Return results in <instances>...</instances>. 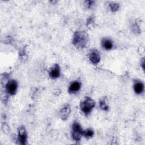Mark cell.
I'll return each mask as SVG.
<instances>
[{
    "label": "cell",
    "instance_id": "obj_1",
    "mask_svg": "<svg viewBox=\"0 0 145 145\" xmlns=\"http://www.w3.org/2000/svg\"><path fill=\"white\" fill-rule=\"evenodd\" d=\"M88 42V36L84 31H76L74 35L72 44L79 49H83L87 46Z\"/></svg>",
    "mask_w": 145,
    "mask_h": 145
},
{
    "label": "cell",
    "instance_id": "obj_2",
    "mask_svg": "<svg viewBox=\"0 0 145 145\" xmlns=\"http://www.w3.org/2000/svg\"><path fill=\"white\" fill-rule=\"evenodd\" d=\"M95 106V103L90 97H86L85 100L82 102L80 104V109L83 113H84L86 115L89 114L93 108Z\"/></svg>",
    "mask_w": 145,
    "mask_h": 145
},
{
    "label": "cell",
    "instance_id": "obj_3",
    "mask_svg": "<svg viewBox=\"0 0 145 145\" xmlns=\"http://www.w3.org/2000/svg\"><path fill=\"white\" fill-rule=\"evenodd\" d=\"M83 133V130L80 124L77 122H74L72 125L71 130V135L73 139L75 141H79Z\"/></svg>",
    "mask_w": 145,
    "mask_h": 145
},
{
    "label": "cell",
    "instance_id": "obj_4",
    "mask_svg": "<svg viewBox=\"0 0 145 145\" xmlns=\"http://www.w3.org/2000/svg\"><path fill=\"white\" fill-rule=\"evenodd\" d=\"M17 88L18 83L16 80L13 79L9 80L6 85V91L11 95H14L15 94Z\"/></svg>",
    "mask_w": 145,
    "mask_h": 145
},
{
    "label": "cell",
    "instance_id": "obj_5",
    "mask_svg": "<svg viewBox=\"0 0 145 145\" xmlns=\"http://www.w3.org/2000/svg\"><path fill=\"white\" fill-rule=\"evenodd\" d=\"M90 62L94 65L97 64L100 61V54L96 50H93L91 51L88 56Z\"/></svg>",
    "mask_w": 145,
    "mask_h": 145
},
{
    "label": "cell",
    "instance_id": "obj_6",
    "mask_svg": "<svg viewBox=\"0 0 145 145\" xmlns=\"http://www.w3.org/2000/svg\"><path fill=\"white\" fill-rule=\"evenodd\" d=\"M49 75L52 79H56L60 76V67L58 64L54 65L49 71Z\"/></svg>",
    "mask_w": 145,
    "mask_h": 145
},
{
    "label": "cell",
    "instance_id": "obj_7",
    "mask_svg": "<svg viewBox=\"0 0 145 145\" xmlns=\"http://www.w3.org/2000/svg\"><path fill=\"white\" fill-rule=\"evenodd\" d=\"M18 137L19 140L21 144H24L26 142L27 134L26 130L24 126H20L18 129Z\"/></svg>",
    "mask_w": 145,
    "mask_h": 145
},
{
    "label": "cell",
    "instance_id": "obj_8",
    "mask_svg": "<svg viewBox=\"0 0 145 145\" xmlns=\"http://www.w3.org/2000/svg\"><path fill=\"white\" fill-rule=\"evenodd\" d=\"M133 88L135 93L141 94L144 91V84L140 80H135L133 84Z\"/></svg>",
    "mask_w": 145,
    "mask_h": 145
},
{
    "label": "cell",
    "instance_id": "obj_9",
    "mask_svg": "<svg viewBox=\"0 0 145 145\" xmlns=\"http://www.w3.org/2000/svg\"><path fill=\"white\" fill-rule=\"evenodd\" d=\"M70 108L69 105L64 106L59 112V116L62 120H66L69 117L70 113Z\"/></svg>",
    "mask_w": 145,
    "mask_h": 145
},
{
    "label": "cell",
    "instance_id": "obj_10",
    "mask_svg": "<svg viewBox=\"0 0 145 145\" xmlns=\"http://www.w3.org/2000/svg\"><path fill=\"white\" fill-rule=\"evenodd\" d=\"M81 88V83L79 81H74L72 82L69 87L68 91L70 93H75L78 92Z\"/></svg>",
    "mask_w": 145,
    "mask_h": 145
},
{
    "label": "cell",
    "instance_id": "obj_11",
    "mask_svg": "<svg viewBox=\"0 0 145 145\" xmlns=\"http://www.w3.org/2000/svg\"><path fill=\"white\" fill-rule=\"evenodd\" d=\"M101 45L104 49L108 50L112 49L113 46V44L112 41L107 38H104L102 40Z\"/></svg>",
    "mask_w": 145,
    "mask_h": 145
},
{
    "label": "cell",
    "instance_id": "obj_12",
    "mask_svg": "<svg viewBox=\"0 0 145 145\" xmlns=\"http://www.w3.org/2000/svg\"><path fill=\"white\" fill-rule=\"evenodd\" d=\"M99 106L100 107V108L102 110H108L109 109V106L106 103V99L105 98L103 97L102 99H101L99 101Z\"/></svg>",
    "mask_w": 145,
    "mask_h": 145
},
{
    "label": "cell",
    "instance_id": "obj_13",
    "mask_svg": "<svg viewBox=\"0 0 145 145\" xmlns=\"http://www.w3.org/2000/svg\"><path fill=\"white\" fill-rule=\"evenodd\" d=\"M94 134V132L91 129H88L85 131H83V135L86 138H91Z\"/></svg>",
    "mask_w": 145,
    "mask_h": 145
},
{
    "label": "cell",
    "instance_id": "obj_14",
    "mask_svg": "<svg viewBox=\"0 0 145 145\" xmlns=\"http://www.w3.org/2000/svg\"><path fill=\"white\" fill-rule=\"evenodd\" d=\"M109 6L110 10L112 11H113V12L117 11L119 9V7H120L119 4L116 3H114V2L110 3L109 5Z\"/></svg>",
    "mask_w": 145,
    "mask_h": 145
},
{
    "label": "cell",
    "instance_id": "obj_15",
    "mask_svg": "<svg viewBox=\"0 0 145 145\" xmlns=\"http://www.w3.org/2000/svg\"><path fill=\"white\" fill-rule=\"evenodd\" d=\"M86 5L87 6V7L88 8H90L91 7V6L93 5V3H94V1H86Z\"/></svg>",
    "mask_w": 145,
    "mask_h": 145
}]
</instances>
